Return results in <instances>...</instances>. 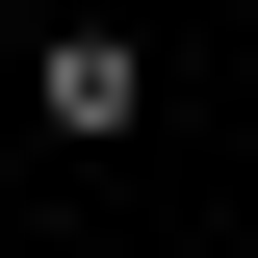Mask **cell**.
Listing matches in <instances>:
<instances>
[{"mask_svg": "<svg viewBox=\"0 0 258 258\" xmlns=\"http://www.w3.org/2000/svg\"><path fill=\"white\" fill-rule=\"evenodd\" d=\"M26 129L52 155H129V129H155V26H129V0H52L26 26Z\"/></svg>", "mask_w": 258, "mask_h": 258, "instance_id": "obj_1", "label": "cell"}]
</instances>
